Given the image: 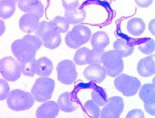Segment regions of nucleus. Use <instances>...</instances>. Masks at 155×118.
<instances>
[{"mask_svg":"<svg viewBox=\"0 0 155 118\" xmlns=\"http://www.w3.org/2000/svg\"><path fill=\"white\" fill-rule=\"evenodd\" d=\"M43 43L37 36L27 34L22 39H18L13 42L11 51L19 62L35 58L36 52L40 49Z\"/></svg>","mask_w":155,"mask_h":118,"instance_id":"obj_1","label":"nucleus"},{"mask_svg":"<svg viewBox=\"0 0 155 118\" xmlns=\"http://www.w3.org/2000/svg\"><path fill=\"white\" fill-rule=\"evenodd\" d=\"M35 103V98L31 93L21 89L12 90L7 97L8 107L15 111L29 110Z\"/></svg>","mask_w":155,"mask_h":118,"instance_id":"obj_2","label":"nucleus"},{"mask_svg":"<svg viewBox=\"0 0 155 118\" xmlns=\"http://www.w3.org/2000/svg\"><path fill=\"white\" fill-rule=\"evenodd\" d=\"M55 88V81L52 78L43 76L36 80L31 93L38 102H45L51 98Z\"/></svg>","mask_w":155,"mask_h":118,"instance_id":"obj_3","label":"nucleus"},{"mask_svg":"<svg viewBox=\"0 0 155 118\" xmlns=\"http://www.w3.org/2000/svg\"><path fill=\"white\" fill-rule=\"evenodd\" d=\"M91 29L84 25H76L66 34L65 41L70 48L78 49L87 43L91 37Z\"/></svg>","mask_w":155,"mask_h":118,"instance_id":"obj_4","label":"nucleus"},{"mask_svg":"<svg viewBox=\"0 0 155 118\" xmlns=\"http://www.w3.org/2000/svg\"><path fill=\"white\" fill-rule=\"evenodd\" d=\"M102 63L108 76L114 77L120 75L124 70V62L114 50L105 52L102 57Z\"/></svg>","mask_w":155,"mask_h":118,"instance_id":"obj_5","label":"nucleus"},{"mask_svg":"<svg viewBox=\"0 0 155 118\" xmlns=\"http://www.w3.org/2000/svg\"><path fill=\"white\" fill-rule=\"evenodd\" d=\"M114 84L116 89L126 97L135 95L139 90L141 83L137 77L121 74L116 77Z\"/></svg>","mask_w":155,"mask_h":118,"instance_id":"obj_6","label":"nucleus"},{"mask_svg":"<svg viewBox=\"0 0 155 118\" xmlns=\"http://www.w3.org/2000/svg\"><path fill=\"white\" fill-rule=\"evenodd\" d=\"M0 71L5 80L14 82L18 80L22 73L19 64L12 57H5L0 61Z\"/></svg>","mask_w":155,"mask_h":118,"instance_id":"obj_7","label":"nucleus"},{"mask_svg":"<svg viewBox=\"0 0 155 118\" xmlns=\"http://www.w3.org/2000/svg\"><path fill=\"white\" fill-rule=\"evenodd\" d=\"M56 70L58 80L64 84L71 85L76 80L78 73L76 66L70 60H64L59 62Z\"/></svg>","mask_w":155,"mask_h":118,"instance_id":"obj_8","label":"nucleus"},{"mask_svg":"<svg viewBox=\"0 0 155 118\" xmlns=\"http://www.w3.org/2000/svg\"><path fill=\"white\" fill-rule=\"evenodd\" d=\"M124 108L123 98L118 96L111 97L107 100V105L101 113L102 118H119Z\"/></svg>","mask_w":155,"mask_h":118,"instance_id":"obj_9","label":"nucleus"},{"mask_svg":"<svg viewBox=\"0 0 155 118\" xmlns=\"http://www.w3.org/2000/svg\"><path fill=\"white\" fill-rule=\"evenodd\" d=\"M40 17L33 13H26L19 20V27L25 33H32L36 30L40 24Z\"/></svg>","mask_w":155,"mask_h":118,"instance_id":"obj_10","label":"nucleus"},{"mask_svg":"<svg viewBox=\"0 0 155 118\" xmlns=\"http://www.w3.org/2000/svg\"><path fill=\"white\" fill-rule=\"evenodd\" d=\"M18 7L23 12L35 14L40 18L45 12L44 6L39 0H18Z\"/></svg>","mask_w":155,"mask_h":118,"instance_id":"obj_11","label":"nucleus"},{"mask_svg":"<svg viewBox=\"0 0 155 118\" xmlns=\"http://www.w3.org/2000/svg\"><path fill=\"white\" fill-rule=\"evenodd\" d=\"M83 74L86 80L91 81H95L101 83L105 80L107 73L104 67L101 65H90L86 68Z\"/></svg>","mask_w":155,"mask_h":118,"instance_id":"obj_12","label":"nucleus"},{"mask_svg":"<svg viewBox=\"0 0 155 118\" xmlns=\"http://www.w3.org/2000/svg\"><path fill=\"white\" fill-rule=\"evenodd\" d=\"M58 103L54 101L45 102L36 111V116L38 118H54L59 113Z\"/></svg>","mask_w":155,"mask_h":118,"instance_id":"obj_13","label":"nucleus"},{"mask_svg":"<svg viewBox=\"0 0 155 118\" xmlns=\"http://www.w3.org/2000/svg\"><path fill=\"white\" fill-rule=\"evenodd\" d=\"M137 71L143 77H150L155 73L154 54L141 59L137 65Z\"/></svg>","mask_w":155,"mask_h":118,"instance_id":"obj_14","label":"nucleus"},{"mask_svg":"<svg viewBox=\"0 0 155 118\" xmlns=\"http://www.w3.org/2000/svg\"><path fill=\"white\" fill-rule=\"evenodd\" d=\"M54 65L51 60L46 57H43L36 61V73L40 76L48 77L52 72Z\"/></svg>","mask_w":155,"mask_h":118,"instance_id":"obj_15","label":"nucleus"},{"mask_svg":"<svg viewBox=\"0 0 155 118\" xmlns=\"http://www.w3.org/2000/svg\"><path fill=\"white\" fill-rule=\"evenodd\" d=\"M91 43L93 49L104 50L110 44V38L105 32L99 31L92 35L91 39Z\"/></svg>","mask_w":155,"mask_h":118,"instance_id":"obj_16","label":"nucleus"},{"mask_svg":"<svg viewBox=\"0 0 155 118\" xmlns=\"http://www.w3.org/2000/svg\"><path fill=\"white\" fill-rule=\"evenodd\" d=\"M43 45L51 50L55 49L60 46L62 42V38L60 33L55 30H52L43 38L41 39Z\"/></svg>","mask_w":155,"mask_h":118,"instance_id":"obj_17","label":"nucleus"},{"mask_svg":"<svg viewBox=\"0 0 155 118\" xmlns=\"http://www.w3.org/2000/svg\"><path fill=\"white\" fill-rule=\"evenodd\" d=\"M145 28V24L140 18H132L129 20L127 24L128 32L135 36L141 35L144 32Z\"/></svg>","mask_w":155,"mask_h":118,"instance_id":"obj_18","label":"nucleus"},{"mask_svg":"<svg viewBox=\"0 0 155 118\" xmlns=\"http://www.w3.org/2000/svg\"><path fill=\"white\" fill-rule=\"evenodd\" d=\"M86 12L83 8H78L73 11H65V17L70 24L75 25L84 21Z\"/></svg>","mask_w":155,"mask_h":118,"instance_id":"obj_19","label":"nucleus"},{"mask_svg":"<svg viewBox=\"0 0 155 118\" xmlns=\"http://www.w3.org/2000/svg\"><path fill=\"white\" fill-rule=\"evenodd\" d=\"M61 110L65 113H71L76 110V107L72 101L70 93L68 92L62 93L57 101Z\"/></svg>","mask_w":155,"mask_h":118,"instance_id":"obj_20","label":"nucleus"},{"mask_svg":"<svg viewBox=\"0 0 155 118\" xmlns=\"http://www.w3.org/2000/svg\"><path fill=\"white\" fill-rule=\"evenodd\" d=\"M16 3L14 0H1L0 17L3 19H8L12 17L15 11Z\"/></svg>","mask_w":155,"mask_h":118,"instance_id":"obj_21","label":"nucleus"},{"mask_svg":"<svg viewBox=\"0 0 155 118\" xmlns=\"http://www.w3.org/2000/svg\"><path fill=\"white\" fill-rule=\"evenodd\" d=\"M113 48L122 57L130 56L134 51V47L129 45L126 40L123 39L116 40L113 44Z\"/></svg>","mask_w":155,"mask_h":118,"instance_id":"obj_22","label":"nucleus"},{"mask_svg":"<svg viewBox=\"0 0 155 118\" xmlns=\"http://www.w3.org/2000/svg\"><path fill=\"white\" fill-rule=\"evenodd\" d=\"M139 97L141 100L145 102L155 100V85L152 84H144L139 92Z\"/></svg>","mask_w":155,"mask_h":118,"instance_id":"obj_23","label":"nucleus"},{"mask_svg":"<svg viewBox=\"0 0 155 118\" xmlns=\"http://www.w3.org/2000/svg\"><path fill=\"white\" fill-rule=\"evenodd\" d=\"M50 22L54 29L60 33L67 32L70 27V24L65 17L57 16Z\"/></svg>","mask_w":155,"mask_h":118,"instance_id":"obj_24","label":"nucleus"},{"mask_svg":"<svg viewBox=\"0 0 155 118\" xmlns=\"http://www.w3.org/2000/svg\"><path fill=\"white\" fill-rule=\"evenodd\" d=\"M22 74L27 76L33 77L36 73V61L35 58L28 59L20 62Z\"/></svg>","mask_w":155,"mask_h":118,"instance_id":"obj_25","label":"nucleus"},{"mask_svg":"<svg viewBox=\"0 0 155 118\" xmlns=\"http://www.w3.org/2000/svg\"><path fill=\"white\" fill-rule=\"evenodd\" d=\"M92 100L99 107L104 106L107 102V97L105 90L101 87H96L92 92Z\"/></svg>","mask_w":155,"mask_h":118,"instance_id":"obj_26","label":"nucleus"},{"mask_svg":"<svg viewBox=\"0 0 155 118\" xmlns=\"http://www.w3.org/2000/svg\"><path fill=\"white\" fill-rule=\"evenodd\" d=\"M83 110L89 117L97 118L101 117V110L93 100L87 101L83 106Z\"/></svg>","mask_w":155,"mask_h":118,"instance_id":"obj_27","label":"nucleus"},{"mask_svg":"<svg viewBox=\"0 0 155 118\" xmlns=\"http://www.w3.org/2000/svg\"><path fill=\"white\" fill-rule=\"evenodd\" d=\"M105 52L104 50L93 49L90 50L87 55V64L101 65L102 64V57Z\"/></svg>","mask_w":155,"mask_h":118,"instance_id":"obj_28","label":"nucleus"},{"mask_svg":"<svg viewBox=\"0 0 155 118\" xmlns=\"http://www.w3.org/2000/svg\"><path fill=\"white\" fill-rule=\"evenodd\" d=\"M90 49L87 48H81L77 50L74 56V61L76 65H84L87 64V55Z\"/></svg>","mask_w":155,"mask_h":118,"instance_id":"obj_29","label":"nucleus"},{"mask_svg":"<svg viewBox=\"0 0 155 118\" xmlns=\"http://www.w3.org/2000/svg\"><path fill=\"white\" fill-rule=\"evenodd\" d=\"M54 30V29L50 22L42 21L39 24L36 30L35 31V34L38 38L41 39Z\"/></svg>","mask_w":155,"mask_h":118,"instance_id":"obj_30","label":"nucleus"},{"mask_svg":"<svg viewBox=\"0 0 155 118\" xmlns=\"http://www.w3.org/2000/svg\"><path fill=\"white\" fill-rule=\"evenodd\" d=\"M154 41L153 39L150 38L146 41L140 43L139 45V50L144 54H151L154 51Z\"/></svg>","mask_w":155,"mask_h":118,"instance_id":"obj_31","label":"nucleus"},{"mask_svg":"<svg viewBox=\"0 0 155 118\" xmlns=\"http://www.w3.org/2000/svg\"><path fill=\"white\" fill-rule=\"evenodd\" d=\"M10 88L6 80H0V100H5L9 94Z\"/></svg>","mask_w":155,"mask_h":118,"instance_id":"obj_32","label":"nucleus"},{"mask_svg":"<svg viewBox=\"0 0 155 118\" xmlns=\"http://www.w3.org/2000/svg\"><path fill=\"white\" fill-rule=\"evenodd\" d=\"M62 3L65 11H73L79 8V0H62Z\"/></svg>","mask_w":155,"mask_h":118,"instance_id":"obj_33","label":"nucleus"},{"mask_svg":"<svg viewBox=\"0 0 155 118\" xmlns=\"http://www.w3.org/2000/svg\"><path fill=\"white\" fill-rule=\"evenodd\" d=\"M145 111L152 116H155V100L144 102Z\"/></svg>","mask_w":155,"mask_h":118,"instance_id":"obj_34","label":"nucleus"},{"mask_svg":"<svg viewBox=\"0 0 155 118\" xmlns=\"http://www.w3.org/2000/svg\"><path fill=\"white\" fill-rule=\"evenodd\" d=\"M145 115L141 110L135 109L130 111L126 116V118H144Z\"/></svg>","mask_w":155,"mask_h":118,"instance_id":"obj_35","label":"nucleus"},{"mask_svg":"<svg viewBox=\"0 0 155 118\" xmlns=\"http://www.w3.org/2000/svg\"><path fill=\"white\" fill-rule=\"evenodd\" d=\"M153 0H135V3L140 8H148L153 3Z\"/></svg>","mask_w":155,"mask_h":118,"instance_id":"obj_36","label":"nucleus"},{"mask_svg":"<svg viewBox=\"0 0 155 118\" xmlns=\"http://www.w3.org/2000/svg\"><path fill=\"white\" fill-rule=\"evenodd\" d=\"M154 21H155V19L153 18V19L151 20V21L150 22V24H149V30L152 33V34L153 36L155 35V33H154V31H155V28H154L155 22Z\"/></svg>","mask_w":155,"mask_h":118,"instance_id":"obj_37","label":"nucleus"},{"mask_svg":"<svg viewBox=\"0 0 155 118\" xmlns=\"http://www.w3.org/2000/svg\"><path fill=\"white\" fill-rule=\"evenodd\" d=\"M0 31H1V35H3L5 31L6 30V27H5V24L3 20H1L0 21Z\"/></svg>","mask_w":155,"mask_h":118,"instance_id":"obj_38","label":"nucleus"},{"mask_svg":"<svg viewBox=\"0 0 155 118\" xmlns=\"http://www.w3.org/2000/svg\"><path fill=\"white\" fill-rule=\"evenodd\" d=\"M14 1H15V2H17L18 1V0H14Z\"/></svg>","mask_w":155,"mask_h":118,"instance_id":"obj_39","label":"nucleus"},{"mask_svg":"<svg viewBox=\"0 0 155 118\" xmlns=\"http://www.w3.org/2000/svg\"><path fill=\"white\" fill-rule=\"evenodd\" d=\"M111 1H113V2H114V1H116V0H111Z\"/></svg>","mask_w":155,"mask_h":118,"instance_id":"obj_40","label":"nucleus"}]
</instances>
